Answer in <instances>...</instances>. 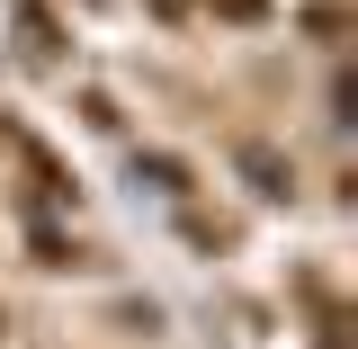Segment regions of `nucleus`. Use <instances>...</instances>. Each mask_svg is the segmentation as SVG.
Returning a JSON list of instances; mask_svg holds the SVG:
<instances>
[{
  "instance_id": "f257e3e1",
  "label": "nucleus",
  "mask_w": 358,
  "mask_h": 349,
  "mask_svg": "<svg viewBox=\"0 0 358 349\" xmlns=\"http://www.w3.org/2000/svg\"><path fill=\"white\" fill-rule=\"evenodd\" d=\"M242 171L260 179V197H287V162H278L268 143H242Z\"/></svg>"
},
{
  "instance_id": "f03ea898",
  "label": "nucleus",
  "mask_w": 358,
  "mask_h": 349,
  "mask_svg": "<svg viewBox=\"0 0 358 349\" xmlns=\"http://www.w3.org/2000/svg\"><path fill=\"white\" fill-rule=\"evenodd\" d=\"M305 36H322V45L350 36V9H341V0H313V9H305Z\"/></svg>"
},
{
  "instance_id": "7ed1b4c3",
  "label": "nucleus",
  "mask_w": 358,
  "mask_h": 349,
  "mask_svg": "<svg viewBox=\"0 0 358 349\" xmlns=\"http://www.w3.org/2000/svg\"><path fill=\"white\" fill-rule=\"evenodd\" d=\"M206 9H215V18H233V27H260V18H268V0H206Z\"/></svg>"
}]
</instances>
